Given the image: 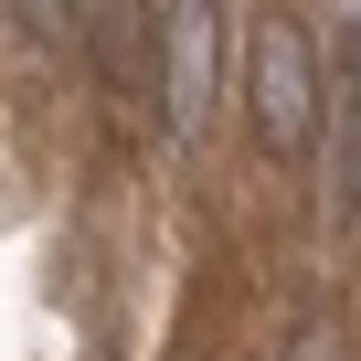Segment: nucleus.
Segmentation results:
<instances>
[{
	"instance_id": "obj_4",
	"label": "nucleus",
	"mask_w": 361,
	"mask_h": 361,
	"mask_svg": "<svg viewBox=\"0 0 361 361\" xmlns=\"http://www.w3.org/2000/svg\"><path fill=\"white\" fill-rule=\"evenodd\" d=\"M32 43H75V0H11Z\"/></svg>"
},
{
	"instance_id": "obj_1",
	"label": "nucleus",
	"mask_w": 361,
	"mask_h": 361,
	"mask_svg": "<svg viewBox=\"0 0 361 361\" xmlns=\"http://www.w3.org/2000/svg\"><path fill=\"white\" fill-rule=\"evenodd\" d=\"M255 138L276 149V159H308L319 138H329V106H319V43L276 11V22H255Z\"/></svg>"
},
{
	"instance_id": "obj_3",
	"label": "nucleus",
	"mask_w": 361,
	"mask_h": 361,
	"mask_svg": "<svg viewBox=\"0 0 361 361\" xmlns=\"http://www.w3.org/2000/svg\"><path fill=\"white\" fill-rule=\"evenodd\" d=\"M159 106H170V128H202V106H213V0H170L159 11Z\"/></svg>"
},
{
	"instance_id": "obj_2",
	"label": "nucleus",
	"mask_w": 361,
	"mask_h": 361,
	"mask_svg": "<svg viewBox=\"0 0 361 361\" xmlns=\"http://www.w3.org/2000/svg\"><path fill=\"white\" fill-rule=\"evenodd\" d=\"M75 43H85V64L117 96L159 85V22H149V0H75Z\"/></svg>"
},
{
	"instance_id": "obj_5",
	"label": "nucleus",
	"mask_w": 361,
	"mask_h": 361,
	"mask_svg": "<svg viewBox=\"0 0 361 361\" xmlns=\"http://www.w3.org/2000/svg\"><path fill=\"white\" fill-rule=\"evenodd\" d=\"M298 361H340V340H329V329H308V340H298Z\"/></svg>"
}]
</instances>
